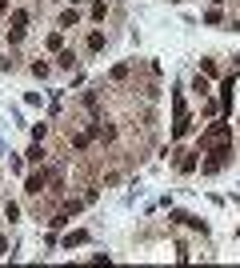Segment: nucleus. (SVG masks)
Instances as JSON below:
<instances>
[{"instance_id":"1","label":"nucleus","mask_w":240,"mask_h":268,"mask_svg":"<svg viewBox=\"0 0 240 268\" xmlns=\"http://www.w3.org/2000/svg\"><path fill=\"white\" fill-rule=\"evenodd\" d=\"M228 156H232V144H228V140L212 144V148H208V160L200 164V172H204V176H216V172H220V168L228 164Z\"/></svg>"},{"instance_id":"2","label":"nucleus","mask_w":240,"mask_h":268,"mask_svg":"<svg viewBox=\"0 0 240 268\" xmlns=\"http://www.w3.org/2000/svg\"><path fill=\"white\" fill-rule=\"evenodd\" d=\"M220 140H228V124H212V128L200 136V148H212V144H220Z\"/></svg>"},{"instance_id":"3","label":"nucleus","mask_w":240,"mask_h":268,"mask_svg":"<svg viewBox=\"0 0 240 268\" xmlns=\"http://www.w3.org/2000/svg\"><path fill=\"white\" fill-rule=\"evenodd\" d=\"M48 180H52V172H32V176L24 180V192H28V196H40Z\"/></svg>"},{"instance_id":"4","label":"nucleus","mask_w":240,"mask_h":268,"mask_svg":"<svg viewBox=\"0 0 240 268\" xmlns=\"http://www.w3.org/2000/svg\"><path fill=\"white\" fill-rule=\"evenodd\" d=\"M60 244H64V248L72 252V248H80V244H88V232H84V228H76V232H68V236L60 240Z\"/></svg>"},{"instance_id":"5","label":"nucleus","mask_w":240,"mask_h":268,"mask_svg":"<svg viewBox=\"0 0 240 268\" xmlns=\"http://www.w3.org/2000/svg\"><path fill=\"white\" fill-rule=\"evenodd\" d=\"M176 172H196V152H176Z\"/></svg>"},{"instance_id":"6","label":"nucleus","mask_w":240,"mask_h":268,"mask_svg":"<svg viewBox=\"0 0 240 268\" xmlns=\"http://www.w3.org/2000/svg\"><path fill=\"white\" fill-rule=\"evenodd\" d=\"M168 216H172L176 224H188V228H200V232H204V220H196V216H192V212H176V208H172V212H168Z\"/></svg>"},{"instance_id":"7","label":"nucleus","mask_w":240,"mask_h":268,"mask_svg":"<svg viewBox=\"0 0 240 268\" xmlns=\"http://www.w3.org/2000/svg\"><path fill=\"white\" fill-rule=\"evenodd\" d=\"M8 24H12V28H28V12H24V8H12V12H8Z\"/></svg>"},{"instance_id":"8","label":"nucleus","mask_w":240,"mask_h":268,"mask_svg":"<svg viewBox=\"0 0 240 268\" xmlns=\"http://www.w3.org/2000/svg\"><path fill=\"white\" fill-rule=\"evenodd\" d=\"M76 20H80V16H76V8H68V12H60V28H76Z\"/></svg>"},{"instance_id":"9","label":"nucleus","mask_w":240,"mask_h":268,"mask_svg":"<svg viewBox=\"0 0 240 268\" xmlns=\"http://www.w3.org/2000/svg\"><path fill=\"white\" fill-rule=\"evenodd\" d=\"M88 48L100 52V48H104V32H88Z\"/></svg>"},{"instance_id":"10","label":"nucleus","mask_w":240,"mask_h":268,"mask_svg":"<svg viewBox=\"0 0 240 268\" xmlns=\"http://www.w3.org/2000/svg\"><path fill=\"white\" fill-rule=\"evenodd\" d=\"M200 72H204V76H220V64H216V60H200Z\"/></svg>"},{"instance_id":"11","label":"nucleus","mask_w":240,"mask_h":268,"mask_svg":"<svg viewBox=\"0 0 240 268\" xmlns=\"http://www.w3.org/2000/svg\"><path fill=\"white\" fill-rule=\"evenodd\" d=\"M28 160H32V164H44V148H40V140L28 148Z\"/></svg>"},{"instance_id":"12","label":"nucleus","mask_w":240,"mask_h":268,"mask_svg":"<svg viewBox=\"0 0 240 268\" xmlns=\"http://www.w3.org/2000/svg\"><path fill=\"white\" fill-rule=\"evenodd\" d=\"M56 64H60V68H72V64H76V56L68 52V48H60V56H56Z\"/></svg>"},{"instance_id":"13","label":"nucleus","mask_w":240,"mask_h":268,"mask_svg":"<svg viewBox=\"0 0 240 268\" xmlns=\"http://www.w3.org/2000/svg\"><path fill=\"white\" fill-rule=\"evenodd\" d=\"M128 72H132V68H128V64H116V68H112V72H108V76H112V80H128Z\"/></svg>"},{"instance_id":"14","label":"nucleus","mask_w":240,"mask_h":268,"mask_svg":"<svg viewBox=\"0 0 240 268\" xmlns=\"http://www.w3.org/2000/svg\"><path fill=\"white\" fill-rule=\"evenodd\" d=\"M84 108H88V112H92V116H96V112H100V100H96V92H88V96H84Z\"/></svg>"},{"instance_id":"15","label":"nucleus","mask_w":240,"mask_h":268,"mask_svg":"<svg viewBox=\"0 0 240 268\" xmlns=\"http://www.w3.org/2000/svg\"><path fill=\"white\" fill-rule=\"evenodd\" d=\"M220 20H224L220 8H208V12H204V24H220Z\"/></svg>"},{"instance_id":"16","label":"nucleus","mask_w":240,"mask_h":268,"mask_svg":"<svg viewBox=\"0 0 240 268\" xmlns=\"http://www.w3.org/2000/svg\"><path fill=\"white\" fill-rule=\"evenodd\" d=\"M192 92H200V96H208V80H204V76H196V80H192Z\"/></svg>"},{"instance_id":"17","label":"nucleus","mask_w":240,"mask_h":268,"mask_svg":"<svg viewBox=\"0 0 240 268\" xmlns=\"http://www.w3.org/2000/svg\"><path fill=\"white\" fill-rule=\"evenodd\" d=\"M48 48H52V52H60V48H64V36H60V32H52V36H48Z\"/></svg>"},{"instance_id":"18","label":"nucleus","mask_w":240,"mask_h":268,"mask_svg":"<svg viewBox=\"0 0 240 268\" xmlns=\"http://www.w3.org/2000/svg\"><path fill=\"white\" fill-rule=\"evenodd\" d=\"M32 76H40V80H44V76H48V64H44V60H36V64H32Z\"/></svg>"},{"instance_id":"19","label":"nucleus","mask_w":240,"mask_h":268,"mask_svg":"<svg viewBox=\"0 0 240 268\" xmlns=\"http://www.w3.org/2000/svg\"><path fill=\"white\" fill-rule=\"evenodd\" d=\"M16 216H20V208H16L12 200H8V204H4V220H16Z\"/></svg>"},{"instance_id":"20","label":"nucleus","mask_w":240,"mask_h":268,"mask_svg":"<svg viewBox=\"0 0 240 268\" xmlns=\"http://www.w3.org/2000/svg\"><path fill=\"white\" fill-rule=\"evenodd\" d=\"M0 72H12V56H0Z\"/></svg>"},{"instance_id":"21","label":"nucleus","mask_w":240,"mask_h":268,"mask_svg":"<svg viewBox=\"0 0 240 268\" xmlns=\"http://www.w3.org/2000/svg\"><path fill=\"white\" fill-rule=\"evenodd\" d=\"M0 256H8V240L4 236H0Z\"/></svg>"},{"instance_id":"22","label":"nucleus","mask_w":240,"mask_h":268,"mask_svg":"<svg viewBox=\"0 0 240 268\" xmlns=\"http://www.w3.org/2000/svg\"><path fill=\"white\" fill-rule=\"evenodd\" d=\"M4 12H8V0H0V16H4Z\"/></svg>"},{"instance_id":"23","label":"nucleus","mask_w":240,"mask_h":268,"mask_svg":"<svg viewBox=\"0 0 240 268\" xmlns=\"http://www.w3.org/2000/svg\"><path fill=\"white\" fill-rule=\"evenodd\" d=\"M232 28H236V32H240V20H232Z\"/></svg>"},{"instance_id":"24","label":"nucleus","mask_w":240,"mask_h":268,"mask_svg":"<svg viewBox=\"0 0 240 268\" xmlns=\"http://www.w3.org/2000/svg\"><path fill=\"white\" fill-rule=\"evenodd\" d=\"M212 4H224V0H212Z\"/></svg>"},{"instance_id":"25","label":"nucleus","mask_w":240,"mask_h":268,"mask_svg":"<svg viewBox=\"0 0 240 268\" xmlns=\"http://www.w3.org/2000/svg\"><path fill=\"white\" fill-rule=\"evenodd\" d=\"M72 4H84V0H72Z\"/></svg>"},{"instance_id":"26","label":"nucleus","mask_w":240,"mask_h":268,"mask_svg":"<svg viewBox=\"0 0 240 268\" xmlns=\"http://www.w3.org/2000/svg\"><path fill=\"white\" fill-rule=\"evenodd\" d=\"M172 4H180V0H172Z\"/></svg>"}]
</instances>
